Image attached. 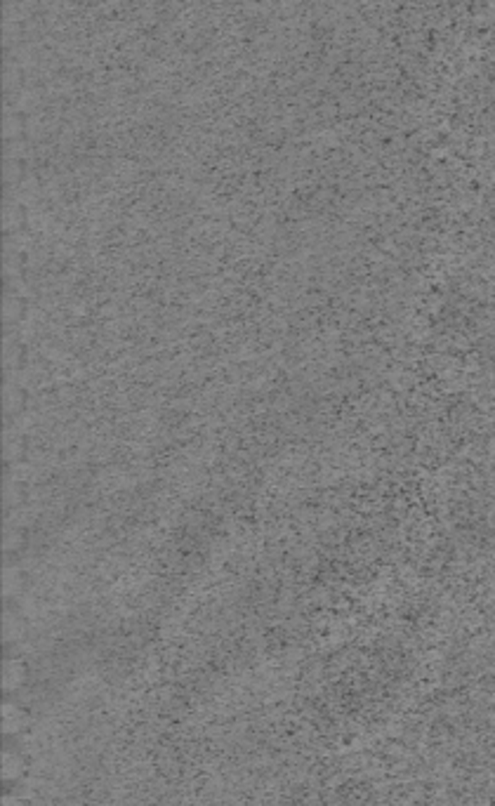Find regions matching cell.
<instances>
[{
	"instance_id": "7a4b0ae2",
	"label": "cell",
	"mask_w": 495,
	"mask_h": 806,
	"mask_svg": "<svg viewBox=\"0 0 495 806\" xmlns=\"http://www.w3.org/2000/svg\"><path fill=\"white\" fill-rule=\"evenodd\" d=\"M26 771V759L19 752L5 750L3 752V780H17Z\"/></svg>"
},
{
	"instance_id": "6da1fadb",
	"label": "cell",
	"mask_w": 495,
	"mask_h": 806,
	"mask_svg": "<svg viewBox=\"0 0 495 806\" xmlns=\"http://www.w3.org/2000/svg\"><path fill=\"white\" fill-rule=\"evenodd\" d=\"M26 726V712L14 702L3 705V734L14 736Z\"/></svg>"
},
{
	"instance_id": "277c9868",
	"label": "cell",
	"mask_w": 495,
	"mask_h": 806,
	"mask_svg": "<svg viewBox=\"0 0 495 806\" xmlns=\"http://www.w3.org/2000/svg\"><path fill=\"white\" fill-rule=\"evenodd\" d=\"M3 806H26V804L21 802L19 797H14V795H7V797H3Z\"/></svg>"
},
{
	"instance_id": "3957f363",
	"label": "cell",
	"mask_w": 495,
	"mask_h": 806,
	"mask_svg": "<svg viewBox=\"0 0 495 806\" xmlns=\"http://www.w3.org/2000/svg\"><path fill=\"white\" fill-rule=\"evenodd\" d=\"M24 682V668L17 670V665H7L5 668V677H3V686L7 691H14L17 686Z\"/></svg>"
}]
</instances>
